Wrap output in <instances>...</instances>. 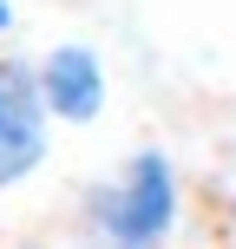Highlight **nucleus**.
<instances>
[{
  "label": "nucleus",
  "instance_id": "nucleus-2",
  "mask_svg": "<svg viewBox=\"0 0 236 249\" xmlns=\"http://www.w3.org/2000/svg\"><path fill=\"white\" fill-rule=\"evenodd\" d=\"M53 158V112L26 59H0V197L33 184Z\"/></svg>",
  "mask_w": 236,
  "mask_h": 249
},
{
  "label": "nucleus",
  "instance_id": "nucleus-4",
  "mask_svg": "<svg viewBox=\"0 0 236 249\" xmlns=\"http://www.w3.org/2000/svg\"><path fill=\"white\" fill-rule=\"evenodd\" d=\"M13 26H20V13H13V0H0V39H13Z\"/></svg>",
  "mask_w": 236,
  "mask_h": 249
},
{
  "label": "nucleus",
  "instance_id": "nucleus-5",
  "mask_svg": "<svg viewBox=\"0 0 236 249\" xmlns=\"http://www.w3.org/2000/svg\"><path fill=\"white\" fill-rule=\"evenodd\" d=\"M7 249H46V243H7Z\"/></svg>",
  "mask_w": 236,
  "mask_h": 249
},
{
  "label": "nucleus",
  "instance_id": "nucleus-3",
  "mask_svg": "<svg viewBox=\"0 0 236 249\" xmlns=\"http://www.w3.org/2000/svg\"><path fill=\"white\" fill-rule=\"evenodd\" d=\"M33 79H39V99H46L53 124H66V131L99 124L105 99H112V72H105L99 46H86V39H59V46H46V53L33 59Z\"/></svg>",
  "mask_w": 236,
  "mask_h": 249
},
{
  "label": "nucleus",
  "instance_id": "nucleus-1",
  "mask_svg": "<svg viewBox=\"0 0 236 249\" xmlns=\"http://www.w3.org/2000/svg\"><path fill=\"white\" fill-rule=\"evenodd\" d=\"M184 223V171L164 144L125 151L73 203V249H171Z\"/></svg>",
  "mask_w": 236,
  "mask_h": 249
}]
</instances>
